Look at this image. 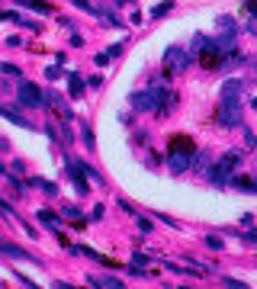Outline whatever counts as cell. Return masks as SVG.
Returning <instances> with one entry per match:
<instances>
[{"instance_id":"6da1fadb","label":"cell","mask_w":257,"mask_h":289,"mask_svg":"<svg viewBox=\"0 0 257 289\" xmlns=\"http://www.w3.org/2000/svg\"><path fill=\"white\" fill-rule=\"evenodd\" d=\"M132 106L138 113H171L177 106V96L167 90V87H151V90L132 93Z\"/></svg>"},{"instance_id":"7a4b0ae2","label":"cell","mask_w":257,"mask_h":289,"mask_svg":"<svg viewBox=\"0 0 257 289\" xmlns=\"http://www.w3.org/2000/svg\"><path fill=\"white\" fill-rule=\"evenodd\" d=\"M16 100H19V106H26V109H39V106H45L42 103V90H39L32 80H19V87H16Z\"/></svg>"},{"instance_id":"3957f363","label":"cell","mask_w":257,"mask_h":289,"mask_svg":"<svg viewBox=\"0 0 257 289\" xmlns=\"http://www.w3.org/2000/svg\"><path fill=\"white\" fill-rule=\"evenodd\" d=\"M190 61H193V58H190V55H187L180 45H171V48L164 52V71H167V74H180L187 65H190Z\"/></svg>"},{"instance_id":"277c9868","label":"cell","mask_w":257,"mask_h":289,"mask_svg":"<svg viewBox=\"0 0 257 289\" xmlns=\"http://www.w3.org/2000/svg\"><path fill=\"white\" fill-rule=\"evenodd\" d=\"M241 90H245V84L238 77L225 80L222 84V106H241Z\"/></svg>"},{"instance_id":"5b68a950","label":"cell","mask_w":257,"mask_h":289,"mask_svg":"<svg viewBox=\"0 0 257 289\" xmlns=\"http://www.w3.org/2000/svg\"><path fill=\"white\" fill-rule=\"evenodd\" d=\"M215 119H219V126H225V129H238L241 126V106H222L219 103Z\"/></svg>"},{"instance_id":"8992f818","label":"cell","mask_w":257,"mask_h":289,"mask_svg":"<svg viewBox=\"0 0 257 289\" xmlns=\"http://www.w3.org/2000/svg\"><path fill=\"white\" fill-rule=\"evenodd\" d=\"M190 154H193V151L171 148V154H167V167H171V174H184V170H190Z\"/></svg>"},{"instance_id":"52a82bcc","label":"cell","mask_w":257,"mask_h":289,"mask_svg":"<svg viewBox=\"0 0 257 289\" xmlns=\"http://www.w3.org/2000/svg\"><path fill=\"white\" fill-rule=\"evenodd\" d=\"M42 103H49V106H55L58 113H62V119L64 122H74V113H71V106L62 100V93H55V90H45L42 93Z\"/></svg>"},{"instance_id":"ba28073f","label":"cell","mask_w":257,"mask_h":289,"mask_svg":"<svg viewBox=\"0 0 257 289\" xmlns=\"http://www.w3.org/2000/svg\"><path fill=\"white\" fill-rule=\"evenodd\" d=\"M0 254H6V257H16V260H29V264H39V257H32L29 251H23V247L10 244V241H0Z\"/></svg>"},{"instance_id":"9c48e42d","label":"cell","mask_w":257,"mask_h":289,"mask_svg":"<svg viewBox=\"0 0 257 289\" xmlns=\"http://www.w3.org/2000/svg\"><path fill=\"white\" fill-rule=\"evenodd\" d=\"M206 174H209V180H212L215 187H228V183H232V170H225L222 164H215V167H206Z\"/></svg>"},{"instance_id":"30bf717a","label":"cell","mask_w":257,"mask_h":289,"mask_svg":"<svg viewBox=\"0 0 257 289\" xmlns=\"http://www.w3.org/2000/svg\"><path fill=\"white\" fill-rule=\"evenodd\" d=\"M0 116H3V119H10L13 126H19V129H32V122H26L23 116L16 113V109H10V106H3V103H0Z\"/></svg>"},{"instance_id":"8fae6325","label":"cell","mask_w":257,"mask_h":289,"mask_svg":"<svg viewBox=\"0 0 257 289\" xmlns=\"http://www.w3.org/2000/svg\"><path fill=\"white\" fill-rule=\"evenodd\" d=\"M87 283L90 286H106V289H123V280H116V277H87Z\"/></svg>"},{"instance_id":"7c38bea8","label":"cell","mask_w":257,"mask_h":289,"mask_svg":"<svg viewBox=\"0 0 257 289\" xmlns=\"http://www.w3.org/2000/svg\"><path fill=\"white\" fill-rule=\"evenodd\" d=\"M190 167H196V170H206V167H209V151L193 148V154H190Z\"/></svg>"},{"instance_id":"4fadbf2b","label":"cell","mask_w":257,"mask_h":289,"mask_svg":"<svg viewBox=\"0 0 257 289\" xmlns=\"http://www.w3.org/2000/svg\"><path fill=\"white\" fill-rule=\"evenodd\" d=\"M67 90H71L74 100H80V96H84V90H87V84L77 77V74H71V77H67Z\"/></svg>"},{"instance_id":"5bb4252c","label":"cell","mask_w":257,"mask_h":289,"mask_svg":"<svg viewBox=\"0 0 257 289\" xmlns=\"http://www.w3.org/2000/svg\"><path fill=\"white\" fill-rule=\"evenodd\" d=\"M39 222H45V225H49V228H62V218H58L55 216V212H49V209H39Z\"/></svg>"},{"instance_id":"9a60e30c","label":"cell","mask_w":257,"mask_h":289,"mask_svg":"<svg viewBox=\"0 0 257 289\" xmlns=\"http://www.w3.org/2000/svg\"><path fill=\"white\" fill-rule=\"evenodd\" d=\"M19 6H26V10H36V13H45V16L52 13V3H42V0H19Z\"/></svg>"},{"instance_id":"2e32d148","label":"cell","mask_w":257,"mask_h":289,"mask_svg":"<svg viewBox=\"0 0 257 289\" xmlns=\"http://www.w3.org/2000/svg\"><path fill=\"white\" fill-rule=\"evenodd\" d=\"M228 187H238V190H245V193H254L257 190L251 177H232V183H228Z\"/></svg>"},{"instance_id":"e0dca14e","label":"cell","mask_w":257,"mask_h":289,"mask_svg":"<svg viewBox=\"0 0 257 289\" xmlns=\"http://www.w3.org/2000/svg\"><path fill=\"white\" fill-rule=\"evenodd\" d=\"M222 167H225V170H235V167H238V164H241V154H235V151H228V154H222Z\"/></svg>"},{"instance_id":"ac0fdd59","label":"cell","mask_w":257,"mask_h":289,"mask_svg":"<svg viewBox=\"0 0 257 289\" xmlns=\"http://www.w3.org/2000/svg\"><path fill=\"white\" fill-rule=\"evenodd\" d=\"M64 218H71V222H77V228H84V225H80V222H84V216H80L77 206H64Z\"/></svg>"},{"instance_id":"d6986e66","label":"cell","mask_w":257,"mask_h":289,"mask_svg":"<svg viewBox=\"0 0 257 289\" xmlns=\"http://www.w3.org/2000/svg\"><path fill=\"white\" fill-rule=\"evenodd\" d=\"M171 10H174V3H171V0H167V3H158V6L151 10V19H161V16H167Z\"/></svg>"},{"instance_id":"ffe728a7","label":"cell","mask_w":257,"mask_h":289,"mask_svg":"<svg viewBox=\"0 0 257 289\" xmlns=\"http://www.w3.org/2000/svg\"><path fill=\"white\" fill-rule=\"evenodd\" d=\"M77 129H80V139H84V144H87V148H93V132H90V126L77 122Z\"/></svg>"},{"instance_id":"44dd1931","label":"cell","mask_w":257,"mask_h":289,"mask_svg":"<svg viewBox=\"0 0 257 289\" xmlns=\"http://www.w3.org/2000/svg\"><path fill=\"white\" fill-rule=\"evenodd\" d=\"M45 77H49V80H58V77H64V71H62L58 65H55V68L49 65V68H45Z\"/></svg>"},{"instance_id":"7402d4cb","label":"cell","mask_w":257,"mask_h":289,"mask_svg":"<svg viewBox=\"0 0 257 289\" xmlns=\"http://www.w3.org/2000/svg\"><path fill=\"white\" fill-rule=\"evenodd\" d=\"M0 74H19L16 65H6V61H0Z\"/></svg>"},{"instance_id":"603a6c76","label":"cell","mask_w":257,"mask_h":289,"mask_svg":"<svg viewBox=\"0 0 257 289\" xmlns=\"http://www.w3.org/2000/svg\"><path fill=\"white\" fill-rule=\"evenodd\" d=\"M206 247H212V251H222V241L215 238V235H209V238H206Z\"/></svg>"},{"instance_id":"cb8c5ba5","label":"cell","mask_w":257,"mask_h":289,"mask_svg":"<svg viewBox=\"0 0 257 289\" xmlns=\"http://www.w3.org/2000/svg\"><path fill=\"white\" fill-rule=\"evenodd\" d=\"M245 144H248V151H254V132L251 129H245Z\"/></svg>"},{"instance_id":"d4e9b609","label":"cell","mask_w":257,"mask_h":289,"mask_svg":"<svg viewBox=\"0 0 257 289\" xmlns=\"http://www.w3.org/2000/svg\"><path fill=\"white\" fill-rule=\"evenodd\" d=\"M71 3L80 6V10H90V13H93V3H90V0H71Z\"/></svg>"},{"instance_id":"484cf974","label":"cell","mask_w":257,"mask_h":289,"mask_svg":"<svg viewBox=\"0 0 257 289\" xmlns=\"http://www.w3.org/2000/svg\"><path fill=\"white\" fill-rule=\"evenodd\" d=\"M138 228H141V231H145V235H148V231H151V228H154V225H151V222H148V218H138Z\"/></svg>"},{"instance_id":"4316f807","label":"cell","mask_w":257,"mask_h":289,"mask_svg":"<svg viewBox=\"0 0 257 289\" xmlns=\"http://www.w3.org/2000/svg\"><path fill=\"white\" fill-rule=\"evenodd\" d=\"M222 283H225V286H235V289H245V283H241V280H228V277H225Z\"/></svg>"},{"instance_id":"83f0119b","label":"cell","mask_w":257,"mask_h":289,"mask_svg":"<svg viewBox=\"0 0 257 289\" xmlns=\"http://www.w3.org/2000/svg\"><path fill=\"white\" fill-rule=\"evenodd\" d=\"M93 61H97V65H100V68H103V65H106V61H110V55H106V52H100V55H97V58H93Z\"/></svg>"},{"instance_id":"f1b7e54d","label":"cell","mask_w":257,"mask_h":289,"mask_svg":"<svg viewBox=\"0 0 257 289\" xmlns=\"http://www.w3.org/2000/svg\"><path fill=\"white\" fill-rule=\"evenodd\" d=\"M116 3H135V0H116Z\"/></svg>"}]
</instances>
